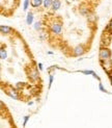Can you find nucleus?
Returning <instances> with one entry per match:
<instances>
[{
	"mask_svg": "<svg viewBox=\"0 0 112 128\" xmlns=\"http://www.w3.org/2000/svg\"><path fill=\"white\" fill-rule=\"evenodd\" d=\"M99 88H100V91L103 92V93H108V92H107V90L104 88V86H103L102 82H100V84H99Z\"/></svg>",
	"mask_w": 112,
	"mask_h": 128,
	"instance_id": "nucleus-17",
	"label": "nucleus"
},
{
	"mask_svg": "<svg viewBox=\"0 0 112 128\" xmlns=\"http://www.w3.org/2000/svg\"><path fill=\"white\" fill-rule=\"evenodd\" d=\"M52 3H53V0H44L43 2V8L45 10H49L52 8Z\"/></svg>",
	"mask_w": 112,
	"mask_h": 128,
	"instance_id": "nucleus-11",
	"label": "nucleus"
},
{
	"mask_svg": "<svg viewBox=\"0 0 112 128\" xmlns=\"http://www.w3.org/2000/svg\"><path fill=\"white\" fill-rule=\"evenodd\" d=\"M37 68H39V70H40V71H43V64L42 62H39V64H37Z\"/></svg>",
	"mask_w": 112,
	"mask_h": 128,
	"instance_id": "nucleus-21",
	"label": "nucleus"
},
{
	"mask_svg": "<svg viewBox=\"0 0 112 128\" xmlns=\"http://www.w3.org/2000/svg\"><path fill=\"white\" fill-rule=\"evenodd\" d=\"M106 30H107L109 34H112V19L110 20L109 24L107 25V27H106Z\"/></svg>",
	"mask_w": 112,
	"mask_h": 128,
	"instance_id": "nucleus-16",
	"label": "nucleus"
},
{
	"mask_svg": "<svg viewBox=\"0 0 112 128\" xmlns=\"http://www.w3.org/2000/svg\"><path fill=\"white\" fill-rule=\"evenodd\" d=\"M33 20H34V15L32 12H27V16H26V24L27 25H31L33 23Z\"/></svg>",
	"mask_w": 112,
	"mask_h": 128,
	"instance_id": "nucleus-8",
	"label": "nucleus"
},
{
	"mask_svg": "<svg viewBox=\"0 0 112 128\" xmlns=\"http://www.w3.org/2000/svg\"><path fill=\"white\" fill-rule=\"evenodd\" d=\"M28 76H29V78L32 80V81H36L37 79L40 78V74H39V71H37V69H35V68L31 69Z\"/></svg>",
	"mask_w": 112,
	"mask_h": 128,
	"instance_id": "nucleus-6",
	"label": "nucleus"
},
{
	"mask_svg": "<svg viewBox=\"0 0 112 128\" xmlns=\"http://www.w3.org/2000/svg\"><path fill=\"white\" fill-rule=\"evenodd\" d=\"M0 31H1L2 34H9L12 31V28L8 26V25H1L0 26Z\"/></svg>",
	"mask_w": 112,
	"mask_h": 128,
	"instance_id": "nucleus-7",
	"label": "nucleus"
},
{
	"mask_svg": "<svg viewBox=\"0 0 112 128\" xmlns=\"http://www.w3.org/2000/svg\"><path fill=\"white\" fill-rule=\"evenodd\" d=\"M84 52H85V48L82 45H78V46H76L73 49V54L75 56H81L84 54Z\"/></svg>",
	"mask_w": 112,
	"mask_h": 128,
	"instance_id": "nucleus-5",
	"label": "nucleus"
},
{
	"mask_svg": "<svg viewBox=\"0 0 112 128\" xmlns=\"http://www.w3.org/2000/svg\"><path fill=\"white\" fill-rule=\"evenodd\" d=\"M92 76H93V77H95V78H97V79H98L99 81H100V80H101V78H100V77H99V76L97 75V73H96V72H95V73H93V74H92Z\"/></svg>",
	"mask_w": 112,
	"mask_h": 128,
	"instance_id": "nucleus-22",
	"label": "nucleus"
},
{
	"mask_svg": "<svg viewBox=\"0 0 112 128\" xmlns=\"http://www.w3.org/2000/svg\"><path fill=\"white\" fill-rule=\"evenodd\" d=\"M111 50L106 47V46H102L100 48V51H99V60L100 62L102 60H110L111 58Z\"/></svg>",
	"mask_w": 112,
	"mask_h": 128,
	"instance_id": "nucleus-1",
	"label": "nucleus"
},
{
	"mask_svg": "<svg viewBox=\"0 0 112 128\" xmlns=\"http://www.w3.org/2000/svg\"><path fill=\"white\" fill-rule=\"evenodd\" d=\"M42 22L41 21H36V22H34V24H33V29L35 30V31H41L42 30Z\"/></svg>",
	"mask_w": 112,
	"mask_h": 128,
	"instance_id": "nucleus-12",
	"label": "nucleus"
},
{
	"mask_svg": "<svg viewBox=\"0 0 112 128\" xmlns=\"http://www.w3.org/2000/svg\"><path fill=\"white\" fill-rule=\"evenodd\" d=\"M108 76H109V80H110V84H111V86H112V72H111L110 74H108Z\"/></svg>",
	"mask_w": 112,
	"mask_h": 128,
	"instance_id": "nucleus-23",
	"label": "nucleus"
},
{
	"mask_svg": "<svg viewBox=\"0 0 112 128\" xmlns=\"http://www.w3.org/2000/svg\"><path fill=\"white\" fill-rule=\"evenodd\" d=\"M53 79H54V76L52 74H50V76H49V88H51V86L53 84Z\"/></svg>",
	"mask_w": 112,
	"mask_h": 128,
	"instance_id": "nucleus-18",
	"label": "nucleus"
},
{
	"mask_svg": "<svg viewBox=\"0 0 112 128\" xmlns=\"http://www.w3.org/2000/svg\"><path fill=\"white\" fill-rule=\"evenodd\" d=\"M50 31L53 34H60L62 31V24L60 22H53L50 25Z\"/></svg>",
	"mask_w": 112,
	"mask_h": 128,
	"instance_id": "nucleus-2",
	"label": "nucleus"
},
{
	"mask_svg": "<svg viewBox=\"0 0 112 128\" xmlns=\"http://www.w3.org/2000/svg\"><path fill=\"white\" fill-rule=\"evenodd\" d=\"M96 19H97V18L93 16V15H88V20H89V21H95Z\"/></svg>",
	"mask_w": 112,
	"mask_h": 128,
	"instance_id": "nucleus-20",
	"label": "nucleus"
},
{
	"mask_svg": "<svg viewBox=\"0 0 112 128\" xmlns=\"http://www.w3.org/2000/svg\"><path fill=\"white\" fill-rule=\"evenodd\" d=\"M44 0H30V4L33 8H39L40 6L43 5Z\"/></svg>",
	"mask_w": 112,
	"mask_h": 128,
	"instance_id": "nucleus-10",
	"label": "nucleus"
},
{
	"mask_svg": "<svg viewBox=\"0 0 112 128\" xmlns=\"http://www.w3.org/2000/svg\"><path fill=\"white\" fill-rule=\"evenodd\" d=\"M100 62H101V66H102L103 70L107 74H110L112 72V60H111V58L106 60H102Z\"/></svg>",
	"mask_w": 112,
	"mask_h": 128,
	"instance_id": "nucleus-3",
	"label": "nucleus"
},
{
	"mask_svg": "<svg viewBox=\"0 0 112 128\" xmlns=\"http://www.w3.org/2000/svg\"><path fill=\"white\" fill-rule=\"evenodd\" d=\"M81 73H83L85 75H92L93 73H95V71H92V70H82V71H79Z\"/></svg>",
	"mask_w": 112,
	"mask_h": 128,
	"instance_id": "nucleus-15",
	"label": "nucleus"
},
{
	"mask_svg": "<svg viewBox=\"0 0 112 128\" xmlns=\"http://www.w3.org/2000/svg\"><path fill=\"white\" fill-rule=\"evenodd\" d=\"M29 5H31L30 4V0H24L23 1V10L27 12L28 8H29Z\"/></svg>",
	"mask_w": 112,
	"mask_h": 128,
	"instance_id": "nucleus-14",
	"label": "nucleus"
},
{
	"mask_svg": "<svg viewBox=\"0 0 112 128\" xmlns=\"http://www.w3.org/2000/svg\"><path fill=\"white\" fill-rule=\"evenodd\" d=\"M5 93H6V95H8L10 98L15 99V100H19V99H20V96H19V93L17 92V90H15L14 88H11V86L6 88L5 90Z\"/></svg>",
	"mask_w": 112,
	"mask_h": 128,
	"instance_id": "nucleus-4",
	"label": "nucleus"
},
{
	"mask_svg": "<svg viewBox=\"0 0 112 128\" xmlns=\"http://www.w3.org/2000/svg\"><path fill=\"white\" fill-rule=\"evenodd\" d=\"M0 57H1V60L7 58V52H6V50L4 48H1V50H0Z\"/></svg>",
	"mask_w": 112,
	"mask_h": 128,
	"instance_id": "nucleus-13",
	"label": "nucleus"
},
{
	"mask_svg": "<svg viewBox=\"0 0 112 128\" xmlns=\"http://www.w3.org/2000/svg\"><path fill=\"white\" fill-rule=\"evenodd\" d=\"M61 8V1L60 0H53V3H52V10L53 12H57L59 8Z\"/></svg>",
	"mask_w": 112,
	"mask_h": 128,
	"instance_id": "nucleus-9",
	"label": "nucleus"
},
{
	"mask_svg": "<svg viewBox=\"0 0 112 128\" xmlns=\"http://www.w3.org/2000/svg\"><path fill=\"white\" fill-rule=\"evenodd\" d=\"M28 120H29V116H25V117H24V120H23V127L26 126Z\"/></svg>",
	"mask_w": 112,
	"mask_h": 128,
	"instance_id": "nucleus-19",
	"label": "nucleus"
}]
</instances>
